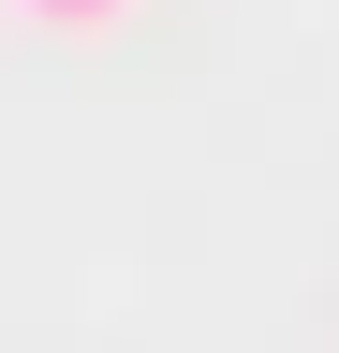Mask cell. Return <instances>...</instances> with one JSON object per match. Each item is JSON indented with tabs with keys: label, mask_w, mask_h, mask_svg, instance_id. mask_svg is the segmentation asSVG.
<instances>
[{
	"label": "cell",
	"mask_w": 339,
	"mask_h": 353,
	"mask_svg": "<svg viewBox=\"0 0 339 353\" xmlns=\"http://www.w3.org/2000/svg\"><path fill=\"white\" fill-rule=\"evenodd\" d=\"M0 15H15V30H45V44H118L148 0H0Z\"/></svg>",
	"instance_id": "obj_1"
}]
</instances>
